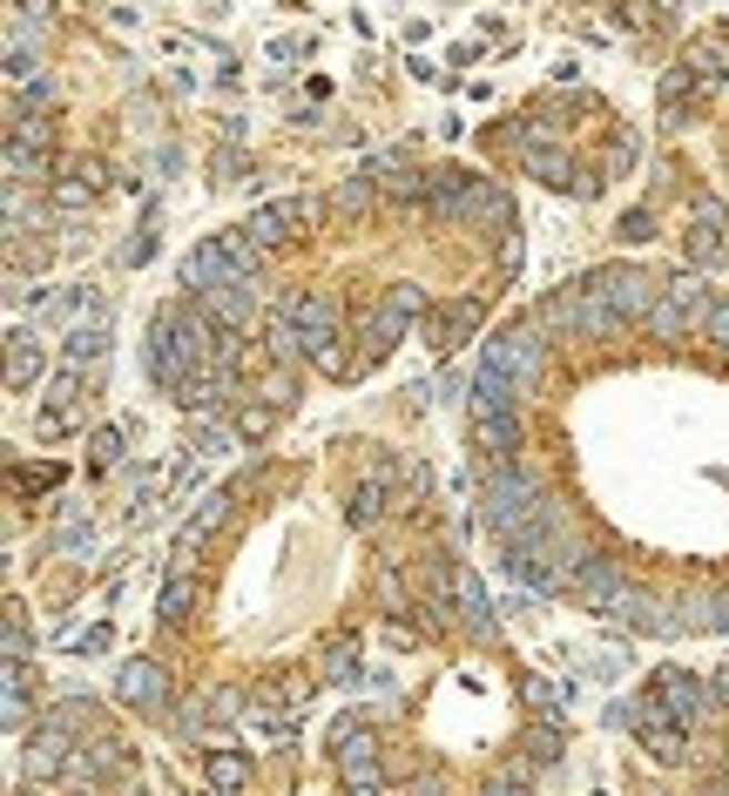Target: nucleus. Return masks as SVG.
I'll list each match as a JSON object with an SVG mask.
<instances>
[{
	"label": "nucleus",
	"mask_w": 729,
	"mask_h": 796,
	"mask_svg": "<svg viewBox=\"0 0 729 796\" xmlns=\"http://www.w3.org/2000/svg\"><path fill=\"white\" fill-rule=\"evenodd\" d=\"M656 702H662V709L676 716V723H702V709H709V682H696L689 668H662L656 675Z\"/></svg>",
	"instance_id": "f257e3e1"
},
{
	"label": "nucleus",
	"mask_w": 729,
	"mask_h": 796,
	"mask_svg": "<svg viewBox=\"0 0 729 796\" xmlns=\"http://www.w3.org/2000/svg\"><path fill=\"white\" fill-rule=\"evenodd\" d=\"M115 688H122L129 709H162V702H170V682H162V668H155V662H129Z\"/></svg>",
	"instance_id": "f03ea898"
},
{
	"label": "nucleus",
	"mask_w": 729,
	"mask_h": 796,
	"mask_svg": "<svg viewBox=\"0 0 729 796\" xmlns=\"http://www.w3.org/2000/svg\"><path fill=\"white\" fill-rule=\"evenodd\" d=\"M243 776H251V763H243V756H230V749L210 756V783H216V789H243Z\"/></svg>",
	"instance_id": "7ed1b4c3"
},
{
	"label": "nucleus",
	"mask_w": 729,
	"mask_h": 796,
	"mask_svg": "<svg viewBox=\"0 0 729 796\" xmlns=\"http://www.w3.org/2000/svg\"><path fill=\"white\" fill-rule=\"evenodd\" d=\"M479 796H527V776H520V769H500V776H486Z\"/></svg>",
	"instance_id": "20e7f679"
},
{
	"label": "nucleus",
	"mask_w": 729,
	"mask_h": 796,
	"mask_svg": "<svg viewBox=\"0 0 729 796\" xmlns=\"http://www.w3.org/2000/svg\"><path fill=\"white\" fill-rule=\"evenodd\" d=\"M527 756H534V763H554V756H560V736H554V729L540 723V729L527 736Z\"/></svg>",
	"instance_id": "39448f33"
},
{
	"label": "nucleus",
	"mask_w": 729,
	"mask_h": 796,
	"mask_svg": "<svg viewBox=\"0 0 729 796\" xmlns=\"http://www.w3.org/2000/svg\"><path fill=\"white\" fill-rule=\"evenodd\" d=\"M413 796H446V776H439V769H419V776H413Z\"/></svg>",
	"instance_id": "423d86ee"
},
{
	"label": "nucleus",
	"mask_w": 729,
	"mask_h": 796,
	"mask_svg": "<svg viewBox=\"0 0 729 796\" xmlns=\"http://www.w3.org/2000/svg\"><path fill=\"white\" fill-rule=\"evenodd\" d=\"M702 796H729V783H716V776H709V783H702Z\"/></svg>",
	"instance_id": "0eeeda50"
}]
</instances>
